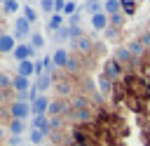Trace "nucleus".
Wrapping results in <instances>:
<instances>
[{"instance_id":"a19ab883","label":"nucleus","mask_w":150,"mask_h":146,"mask_svg":"<svg viewBox=\"0 0 150 146\" xmlns=\"http://www.w3.org/2000/svg\"><path fill=\"white\" fill-rule=\"evenodd\" d=\"M5 2H9V0H0V5H5Z\"/></svg>"},{"instance_id":"f257e3e1","label":"nucleus","mask_w":150,"mask_h":146,"mask_svg":"<svg viewBox=\"0 0 150 146\" xmlns=\"http://www.w3.org/2000/svg\"><path fill=\"white\" fill-rule=\"evenodd\" d=\"M35 52H38V49H35L30 42H19V45H16V49L12 52V57H14L19 64H21V61H33Z\"/></svg>"},{"instance_id":"412c9836","label":"nucleus","mask_w":150,"mask_h":146,"mask_svg":"<svg viewBox=\"0 0 150 146\" xmlns=\"http://www.w3.org/2000/svg\"><path fill=\"white\" fill-rule=\"evenodd\" d=\"M120 5H122V14L124 16H131L136 12V2L134 0H120Z\"/></svg>"},{"instance_id":"4c0bfd02","label":"nucleus","mask_w":150,"mask_h":146,"mask_svg":"<svg viewBox=\"0 0 150 146\" xmlns=\"http://www.w3.org/2000/svg\"><path fill=\"white\" fill-rule=\"evenodd\" d=\"M2 134H5V130H2V127H0V139H2Z\"/></svg>"},{"instance_id":"4468645a","label":"nucleus","mask_w":150,"mask_h":146,"mask_svg":"<svg viewBox=\"0 0 150 146\" xmlns=\"http://www.w3.org/2000/svg\"><path fill=\"white\" fill-rule=\"evenodd\" d=\"M63 19H66L63 14H52V16H49V24H47V31H54V33H56V31L63 26Z\"/></svg>"},{"instance_id":"393cba45","label":"nucleus","mask_w":150,"mask_h":146,"mask_svg":"<svg viewBox=\"0 0 150 146\" xmlns=\"http://www.w3.org/2000/svg\"><path fill=\"white\" fill-rule=\"evenodd\" d=\"M45 137H47L45 132H40V130H30V144H33V146H40Z\"/></svg>"},{"instance_id":"9d476101","label":"nucleus","mask_w":150,"mask_h":146,"mask_svg":"<svg viewBox=\"0 0 150 146\" xmlns=\"http://www.w3.org/2000/svg\"><path fill=\"white\" fill-rule=\"evenodd\" d=\"M12 87H14L16 92H28L33 85H30L28 78H23V75H14V78H12Z\"/></svg>"},{"instance_id":"473e14b6","label":"nucleus","mask_w":150,"mask_h":146,"mask_svg":"<svg viewBox=\"0 0 150 146\" xmlns=\"http://www.w3.org/2000/svg\"><path fill=\"white\" fill-rule=\"evenodd\" d=\"M73 106H75L77 111H80V108H87V99H84V97H75V99H73Z\"/></svg>"},{"instance_id":"c9c22d12","label":"nucleus","mask_w":150,"mask_h":146,"mask_svg":"<svg viewBox=\"0 0 150 146\" xmlns=\"http://www.w3.org/2000/svg\"><path fill=\"white\" fill-rule=\"evenodd\" d=\"M9 146H21V137L12 134V137H9Z\"/></svg>"},{"instance_id":"0eeeda50","label":"nucleus","mask_w":150,"mask_h":146,"mask_svg":"<svg viewBox=\"0 0 150 146\" xmlns=\"http://www.w3.org/2000/svg\"><path fill=\"white\" fill-rule=\"evenodd\" d=\"M108 26H110V16H108L105 12H98V14L91 16V28H94V31H105Z\"/></svg>"},{"instance_id":"423d86ee","label":"nucleus","mask_w":150,"mask_h":146,"mask_svg":"<svg viewBox=\"0 0 150 146\" xmlns=\"http://www.w3.org/2000/svg\"><path fill=\"white\" fill-rule=\"evenodd\" d=\"M16 49V38L9 33H0V54H12Z\"/></svg>"},{"instance_id":"c85d7f7f","label":"nucleus","mask_w":150,"mask_h":146,"mask_svg":"<svg viewBox=\"0 0 150 146\" xmlns=\"http://www.w3.org/2000/svg\"><path fill=\"white\" fill-rule=\"evenodd\" d=\"M40 7H42V12H47L49 16L54 14V0H40Z\"/></svg>"},{"instance_id":"9b49d317","label":"nucleus","mask_w":150,"mask_h":146,"mask_svg":"<svg viewBox=\"0 0 150 146\" xmlns=\"http://www.w3.org/2000/svg\"><path fill=\"white\" fill-rule=\"evenodd\" d=\"M38 92H47L49 87H52V75L49 73H42V75H38V80H35V85H33Z\"/></svg>"},{"instance_id":"7c9ffc66","label":"nucleus","mask_w":150,"mask_h":146,"mask_svg":"<svg viewBox=\"0 0 150 146\" xmlns=\"http://www.w3.org/2000/svg\"><path fill=\"white\" fill-rule=\"evenodd\" d=\"M110 24H112L115 28H117V26H122V24H124V14H122V12L112 14V16H110Z\"/></svg>"},{"instance_id":"5701e85b","label":"nucleus","mask_w":150,"mask_h":146,"mask_svg":"<svg viewBox=\"0 0 150 146\" xmlns=\"http://www.w3.org/2000/svg\"><path fill=\"white\" fill-rule=\"evenodd\" d=\"M21 14H23V16H26V19L30 21V24H35V21H38V12H35V9L30 7V5H26V7L21 9Z\"/></svg>"},{"instance_id":"37998d69","label":"nucleus","mask_w":150,"mask_h":146,"mask_svg":"<svg viewBox=\"0 0 150 146\" xmlns=\"http://www.w3.org/2000/svg\"><path fill=\"white\" fill-rule=\"evenodd\" d=\"M30 146H33V144H30Z\"/></svg>"},{"instance_id":"20e7f679","label":"nucleus","mask_w":150,"mask_h":146,"mask_svg":"<svg viewBox=\"0 0 150 146\" xmlns=\"http://www.w3.org/2000/svg\"><path fill=\"white\" fill-rule=\"evenodd\" d=\"M30 26L33 24L26 16H16L14 19V38H26V35L30 38Z\"/></svg>"},{"instance_id":"f8f14e48","label":"nucleus","mask_w":150,"mask_h":146,"mask_svg":"<svg viewBox=\"0 0 150 146\" xmlns=\"http://www.w3.org/2000/svg\"><path fill=\"white\" fill-rule=\"evenodd\" d=\"M127 47H129V52H131V57H134V59H143V54H145V47L141 45V40H138V38H136V40H131Z\"/></svg>"},{"instance_id":"79ce46f5","label":"nucleus","mask_w":150,"mask_h":146,"mask_svg":"<svg viewBox=\"0 0 150 146\" xmlns=\"http://www.w3.org/2000/svg\"><path fill=\"white\" fill-rule=\"evenodd\" d=\"M0 101H2V94H0Z\"/></svg>"},{"instance_id":"6ab92c4d","label":"nucleus","mask_w":150,"mask_h":146,"mask_svg":"<svg viewBox=\"0 0 150 146\" xmlns=\"http://www.w3.org/2000/svg\"><path fill=\"white\" fill-rule=\"evenodd\" d=\"M23 130H26V122H23V120H14V118H12V122H9V132H12V134H16V137H21V132H23Z\"/></svg>"},{"instance_id":"a211bd4d","label":"nucleus","mask_w":150,"mask_h":146,"mask_svg":"<svg viewBox=\"0 0 150 146\" xmlns=\"http://www.w3.org/2000/svg\"><path fill=\"white\" fill-rule=\"evenodd\" d=\"M66 108H68V106H66V101H52L47 113H49V115H59V113H63Z\"/></svg>"},{"instance_id":"ea45409f","label":"nucleus","mask_w":150,"mask_h":146,"mask_svg":"<svg viewBox=\"0 0 150 146\" xmlns=\"http://www.w3.org/2000/svg\"><path fill=\"white\" fill-rule=\"evenodd\" d=\"M96 2H101V5H103V2H108V0H96Z\"/></svg>"},{"instance_id":"cd10ccee","label":"nucleus","mask_w":150,"mask_h":146,"mask_svg":"<svg viewBox=\"0 0 150 146\" xmlns=\"http://www.w3.org/2000/svg\"><path fill=\"white\" fill-rule=\"evenodd\" d=\"M30 45H33L35 49H40V47L45 45V38H42L40 33H30Z\"/></svg>"},{"instance_id":"f03ea898","label":"nucleus","mask_w":150,"mask_h":146,"mask_svg":"<svg viewBox=\"0 0 150 146\" xmlns=\"http://www.w3.org/2000/svg\"><path fill=\"white\" fill-rule=\"evenodd\" d=\"M103 75L110 80V82H115V80H120L122 78V64L112 57V59H108L105 64H103Z\"/></svg>"},{"instance_id":"6e6552de","label":"nucleus","mask_w":150,"mask_h":146,"mask_svg":"<svg viewBox=\"0 0 150 146\" xmlns=\"http://www.w3.org/2000/svg\"><path fill=\"white\" fill-rule=\"evenodd\" d=\"M33 130H40V132L49 134V132H52L49 118H47V115H33Z\"/></svg>"},{"instance_id":"e433bc0d","label":"nucleus","mask_w":150,"mask_h":146,"mask_svg":"<svg viewBox=\"0 0 150 146\" xmlns=\"http://www.w3.org/2000/svg\"><path fill=\"white\" fill-rule=\"evenodd\" d=\"M105 33H108V38H115V35H117V28H115V26H108Z\"/></svg>"},{"instance_id":"1a4fd4ad","label":"nucleus","mask_w":150,"mask_h":146,"mask_svg":"<svg viewBox=\"0 0 150 146\" xmlns=\"http://www.w3.org/2000/svg\"><path fill=\"white\" fill-rule=\"evenodd\" d=\"M52 59H54V66L66 68V66H68V61H70V54H68V52L61 47V49H56V52H54V57H52Z\"/></svg>"},{"instance_id":"72a5a7b5","label":"nucleus","mask_w":150,"mask_h":146,"mask_svg":"<svg viewBox=\"0 0 150 146\" xmlns=\"http://www.w3.org/2000/svg\"><path fill=\"white\" fill-rule=\"evenodd\" d=\"M138 40H141V45H143V47L148 49V47H150V31H145V33H143V35H141Z\"/></svg>"},{"instance_id":"ddd939ff","label":"nucleus","mask_w":150,"mask_h":146,"mask_svg":"<svg viewBox=\"0 0 150 146\" xmlns=\"http://www.w3.org/2000/svg\"><path fill=\"white\" fill-rule=\"evenodd\" d=\"M16 75H23V78H30V75H35V61H21V64H19V71H16Z\"/></svg>"},{"instance_id":"f704fd0d","label":"nucleus","mask_w":150,"mask_h":146,"mask_svg":"<svg viewBox=\"0 0 150 146\" xmlns=\"http://www.w3.org/2000/svg\"><path fill=\"white\" fill-rule=\"evenodd\" d=\"M12 85V78L7 73H0V87H9Z\"/></svg>"},{"instance_id":"2eb2a0df","label":"nucleus","mask_w":150,"mask_h":146,"mask_svg":"<svg viewBox=\"0 0 150 146\" xmlns=\"http://www.w3.org/2000/svg\"><path fill=\"white\" fill-rule=\"evenodd\" d=\"M115 59H117L120 64H129V61H134V57H131L129 47H117V52H115Z\"/></svg>"},{"instance_id":"7ed1b4c3","label":"nucleus","mask_w":150,"mask_h":146,"mask_svg":"<svg viewBox=\"0 0 150 146\" xmlns=\"http://www.w3.org/2000/svg\"><path fill=\"white\" fill-rule=\"evenodd\" d=\"M9 111H12V118L14 120H26L28 115H33L30 113V104H26V101H14L9 106Z\"/></svg>"},{"instance_id":"b1692460","label":"nucleus","mask_w":150,"mask_h":146,"mask_svg":"<svg viewBox=\"0 0 150 146\" xmlns=\"http://www.w3.org/2000/svg\"><path fill=\"white\" fill-rule=\"evenodd\" d=\"M110 87H112V82H110L103 73H101V75H98V89H101L103 94H108V92H110Z\"/></svg>"},{"instance_id":"aec40b11","label":"nucleus","mask_w":150,"mask_h":146,"mask_svg":"<svg viewBox=\"0 0 150 146\" xmlns=\"http://www.w3.org/2000/svg\"><path fill=\"white\" fill-rule=\"evenodd\" d=\"M16 12H19V0H9V2H5V5H2V14H5V16L16 14Z\"/></svg>"},{"instance_id":"58836bf2","label":"nucleus","mask_w":150,"mask_h":146,"mask_svg":"<svg viewBox=\"0 0 150 146\" xmlns=\"http://www.w3.org/2000/svg\"><path fill=\"white\" fill-rule=\"evenodd\" d=\"M2 16H5V14H2V7H0V19H2Z\"/></svg>"},{"instance_id":"2f4dec72","label":"nucleus","mask_w":150,"mask_h":146,"mask_svg":"<svg viewBox=\"0 0 150 146\" xmlns=\"http://www.w3.org/2000/svg\"><path fill=\"white\" fill-rule=\"evenodd\" d=\"M42 64H45V73H49V75H52V71H54V59H52V57H45V59H42Z\"/></svg>"},{"instance_id":"a878e982","label":"nucleus","mask_w":150,"mask_h":146,"mask_svg":"<svg viewBox=\"0 0 150 146\" xmlns=\"http://www.w3.org/2000/svg\"><path fill=\"white\" fill-rule=\"evenodd\" d=\"M80 21H82V7L73 14V16H68V26H73V28H80Z\"/></svg>"},{"instance_id":"dca6fc26","label":"nucleus","mask_w":150,"mask_h":146,"mask_svg":"<svg viewBox=\"0 0 150 146\" xmlns=\"http://www.w3.org/2000/svg\"><path fill=\"white\" fill-rule=\"evenodd\" d=\"M103 12H105L108 16H112V14L122 12V5H120V0H108V2H103Z\"/></svg>"},{"instance_id":"bb28decb","label":"nucleus","mask_w":150,"mask_h":146,"mask_svg":"<svg viewBox=\"0 0 150 146\" xmlns=\"http://www.w3.org/2000/svg\"><path fill=\"white\" fill-rule=\"evenodd\" d=\"M77 9H80V7H77L73 0H68V2H66V7H63V16H73Z\"/></svg>"},{"instance_id":"4be33fe9","label":"nucleus","mask_w":150,"mask_h":146,"mask_svg":"<svg viewBox=\"0 0 150 146\" xmlns=\"http://www.w3.org/2000/svg\"><path fill=\"white\" fill-rule=\"evenodd\" d=\"M75 45H77V49H82L84 54H87V52L91 49V40H89L87 35H82V38H77V40H75Z\"/></svg>"},{"instance_id":"c756f323","label":"nucleus","mask_w":150,"mask_h":146,"mask_svg":"<svg viewBox=\"0 0 150 146\" xmlns=\"http://www.w3.org/2000/svg\"><path fill=\"white\" fill-rule=\"evenodd\" d=\"M75 118H77L80 122H87V120L91 118V113H89V108H80V111L75 113Z\"/></svg>"},{"instance_id":"39448f33","label":"nucleus","mask_w":150,"mask_h":146,"mask_svg":"<svg viewBox=\"0 0 150 146\" xmlns=\"http://www.w3.org/2000/svg\"><path fill=\"white\" fill-rule=\"evenodd\" d=\"M49 104H52V101H49L45 94H40V97H38V99L30 104V113H33V115H47V111H49Z\"/></svg>"},{"instance_id":"f3484780","label":"nucleus","mask_w":150,"mask_h":146,"mask_svg":"<svg viewBox=\"0 0 150 146\" xmlns=\"http://www.w3.org/2000/svg\"><path fill=\"white\" fill-rule=\"evenodd\" d=\"M82 12H89V14L94 16V14L103 12V7H101V2H96V0H87V2L82 5Z\"/></svg>"}]
</instances>
